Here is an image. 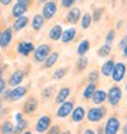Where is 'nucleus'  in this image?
Segmentation results:
<instances>
[{
    "instance_id": "nucleus-28",
    "label": "nucleus",
    "mask_w": 127,
    "mask_h": 134,
    "mask_svg": "<svg viewBox=\"0 0 127 134\" xmlns=\"http://www.w3.org/2000/svg\"><path fill=\"white\" fill-rule=\"evenodd\" d=\"M27 120L25 119V118H22V119H18L16 120V123H15V126H14V134H21V133H23L26 129H27Z\"/></svg>"
},
{
    "instance_id": "nucleus-2",
    "label": "nucleus",
    "mask_w": 127,
    "mask_h": 134,
    "mask_svg": "<svg viewBox=\"0 0 127 134\" xmlns=\"http://www.w3.org/2000/svg\"><path fill=\"white\" fill-rule=\"evenodd\" d=\"M107 115V108L102 105H96L92 107L86 111V119L90 122V123H99L102 119L105 118Z\"/></svg>"
},
{
    "instance_id": "nucleus-29",
    "label": "nucleus",
    "mask_w": 127,
    "mask_h": 134,
    "mask_svg": "<svg viewBox=\"0 0 127 134\" xmlns=\"http://www.w3.org/2000/svg\"><path fill=\"white\" fill-rule=\"evenodd\" d=\"M89 64V59L86 56H79L75 62V69H77V72H82L83 70H86V67Z\"/></svg>"
},
{
    "instance_id": "nucleus-42",
    "label": "nucleus",
    "mask_w": 127,
    "mask_h": 134,
    "mask_svg": "<svg viewBox=\"0 0 127 134\" xmlns=\"http://www.w3.org/2000/svg\"><path fill=\"white\" fill-rule=\"evenodd\" d=\"M11 3H13V0H0V5H4V7H8Z\"/></svg>"
},
{
    "instance_id": "nucleus-6",
    "label": "nucleus",
    "mask_w": 127,
    "mask_h": 134,
    "mask_svg": "<svg viewBox=\"0 0 127 134\" xmlns=\"http://www.w3.org/2000/svg\"><path fill=\"white\" fill-rule=\"evenodd\" d=\"M126 72H127V66L123 63V62H116L113 66V70H112V81L113 82H122L124 80V77H126Z\"/></svg>"
},
{
    "instance_id": "nucleus-51",
    "label": "nucleus",
    "mask_w": 127,
    "mask_h": 134,
    "mask_svg": "<svg viewBox=\"0 0 127 134\" xmlns=\"http://www.w3.org/2000/svg\"><path fill=\"white\" fill-rule=\"evenodd\" d=\"M123 134H127V123L123 126Z\"/></svg>"
},
{
    "instance_id": "nucleus-15",
    "label": "nucleus",
    "mask_w": 127,
    "mask_h": 134,
    "mask_svg": "<svg viewBox=\"0 0 127 134\" xmlns=\"http://www.w3.org/2000/svg\"><path fill=\"white\" fill-rule=\"evenodd\" d=\"M71 122L72 123H81V122L86 118V109H85L82 105H78V107H74L71 112Z\"/></svg>"
},
{
    "instance_id": "nucleus-39",
    "label": "nucleus",
    "mask_w": 127,
    "mask_h": 134,
    "mask_svg": "<svg viewBox=\"0 0 127 134\" xmlns=\"http://www.w3.org/2000/svg\"><path fill=\"white\" fill-rule=\"evenodd\" d=\"M5 89H7V81H5L4 78H2V80H0V96H3Z\"/></svg>"
},
{
    "instance_id": "nucleus-33",
    "label": "nucleus",
    "mask_w": 127,
    "mask_h": 134,
    "mask_svg": "<svg viewBox=\"0 0 127 134\" xmlns=\"http://www.w3.org/2000/svg\"><path fill=\"white\" fill-rule=\"evenodd\" d=\"M100 80V71L99 70H92L88 74V81L92 82V83H97Z\"/></svg>"
},
{
    "instance_id": "nucleus-4",
    "label": "nucleus",
    "mask_w": 127,
    "mask_h": 134,
    "mask_svg": "<svg viewBox=\"0 0 127 134\" xmlns=\"http://www.w3.org/2000/svg\"><path fill=\"white\" fill-rule=\"evenodd\" d=\"M27 90H29L27 85H18V86H15V88H11L10 89L8 103H16V101L22 100L23 97L27 94Z\"/></svg>"
},
{
    "instance_id": "nucleus-24",
    "label": "nucleus",
    "mask_w": 127,
    "mask_h": 134,
    "mask_svg": "<svg viewBox=\"0 0 127 134\" xmlns=\"http://www.w3.org/2000/svg\"><path fill=\"white\" fill-rule=\"evenodd\" d=\"M115 63H116V62H115L113 59H108L107 62L102 63V66H101V74H102V77H105V78L111 77Z\"/></svg>"
},
{
    "instance_id": "nucleus-40",
    "label": "nucleus",
    "mask_w": 127,
    "mask_h": 134,
    "mask_svg": "<svg viewBox=\"0 0 127 134\" xmlns=\"http://www.w3.org/2000/svg\"><path fill=\"white\" fill-rule=\"evenodd\" d=\"M127 44V34L124 36V37H122V38H120V41H119V49H123V47Z\"/></svg>"
},
{
    "instance_id": "nucleus-55",
    "label": "nucleus",
    "mask_w": 127,
    "mask_h": 134,
    "mask_svg": "<svg viewBox=\"0 0 127 134\" xmlns=\"http://www.w3.org/2000/svg\"><path fill=\"white\" fill-rule=\"evenodd\" d=\"M0 16H2V7H0Z\"/></svg>"
},
{
    "instance_id": "nucleus-19",
    "label": "nucleus",
    "mask_w": 127,
    "mask_h": 134,
    "mask_svg": "<svg viewBox=\"0 0 127 134\" xmlns=\"http://www.w3.org/2000/svg\"><path fill=\"white\" fill-rule=\"evenodd\" d=\"M27 10H29V7H26L25 4H22V3H15L14 5H13V8H11V16L14 18H19V16H22V15H25L26 13H27Z\"/></svg>"
},
{
    "instance_id": "nucleus-35",
    "label": "nucleus",
    "mask_w": 127,
    "mask_h": 134,
    "mask_svg": "<svg viewBox=\"0 0 127 134\" xmlns=\"http://www.w3.org/2000/svg\"><path fill=\"white\" fill-rule=\"evenodd\" d=\"M115 37H116V32H115V30H108V33L105 36V44L111 45L115 40Z\"/></svg>"
},
{
    "instance_id": "nucleus-18",
    "label": "nucleus",
    "mask_w": 127,
    "mask_h": 134,
    "mask_svg": "<svg viewBox=\"0 0 127 134\" xmlns=\"http://www.w3.org/2000/svg\"><path fill=\"white\" fill-rule=\"evenodd\" d=\"M92 103L94 105H101L102 103L107 101V92L104 89H96V92L92 96Z\"/></svg>"
},
{
    "instance_id": "nucleus-38",
    "label": "nucleus",
    "mask_w": 127,
    "mask_h": 134,
    "mask_svg": "<svg viewBox=\"0 0 127 134\" xmlns=\"http://www.w3.org/2000/svg\"><path fill=\"white\" fill-rule=\"evenodd\" d=\"M60 126L59 125H53V126H51L49 129H48V131L45 133V134H60Z\"/></svg>"
},
{
    "instance_id": "nucleus-27",
    "label": "nucleus",
    "mask_w": 127,
    "mask_h": 134,
    "mask_svg": "<svg viewBox=\"0 0 127 134\" xmlns=\"http://www.w3.org/2000/svg\"><path fill=\"white\" fill-rule=\"evenodd\" d=\"M67 72H68V67H57L56 70H53L52 72V78L55 81H62L63 78L67 75Z\"/></svg>"
},
{
    "instance_id": "nucleus-44",
    "label": "nucleus",
    "mask_w": 127,
    "mask_h": 134,
    "mask_svg": "<svg viewBox=\"0 0 127 134\" xmlns=\"http://www.w3.org/2000/svg\"><path fill=\"white\" fill-rule=\"evenodd\" d=\"M4 67L5 66H0V80L4 78Z\"/></svg>"
},
{
    "instance_id": "nucleus-43",
    "label": "nucleus",
    "mask_w": 127,
    "mask_h": 134,
    "mask_svg": "<svg viewBox=\"0 0 127 134\" xmlns=\"http://www.w3.org/2000/svg\"><path fill=\"white\" fill-rule=\"evenodd\" d=\"M83 134H96V131H94L93 129H85Z\"/></svg>"
},
{
    "instance_id": "nucleus-20",
    "label": "nucleus",
    "mask_w": 127,
    "mask_h": 134,
    "mask_svg": "<svg viewBox=\"0 0 127 134\" xmlns=\"http://www.w3.org/2000/svg\"><path fill=\"white\" fill-rule=\"evenodd\" d=\"M71 94V89L68 86H63L59 89V92L55 97V103L56 104H62V103H64L66 100H68V97Z\"/></svg>"
},
{
    "instance_id": "nucleus-23",
    "label": "nucleus",
    "mask_w": 127,
    "mask_h": 134,
    "mask_svg": "<svg viewBox=\"0 0 127 134\" xmlns=\"http://www.w3.org/2000/svg\"><path fill=\"white\" fill-rule=\"evenodd\" d=\"M62 34H63V27L60 25H53L48 32V38L51 41H59L62 38Z\"/></svg>"
},
{
    "instance_id": "nucleus-10",
    "label": "nucleus",
    "mask_w": 127,
    "mask_h": 134,
    "mask_svg": "<svg viewBox=\"0 0 127 134\" xmlns=\"http://www.w3.org/2000/svg\"><path fill=\"white\" fill-rule=\"evenodd\" d=\"M14 40V30L13 27H4L2 36H0V49H7L13 44Z\"/></svg>"
},
{
    "instance_id": "nucleus-5",
    "label": "nucleus",
    "mask_w": 127,
    "mask_h": 134,
    "mask_svg": "<svg viewBox=\"0 0 127 134\" xmlns=\"http://www.w3.org/2000/svg\"><path fill=\"white\" fill-rule=\"evenodd\" d=\"M25 78H26V71L23 69H16L10 74L8 80H7V85L10 88H15L18 85H22Z\"/></svg>"
},
{
    "instance_id": "nucleus-16",
    "label": "nucleus",
    "mask_w": 127,
    "mask_h": 134,
    "mask_svg": "<svg viewBox=\"0 0 127 134\" xmlns=\"http://www.w3.org/2000/svg\"><path fill=\"white\" fill-rule=\"evenodd\" d=\"M29 25V18L26 15H22L19 18H15L14 22H13V30H14V33H19L22 32L23 29H25L26 26Z\"/></svg>"
},
{
    "instance_id": "nucleus-8",
    "label": "nucleus",
    "mask_w": 127,
    "mask_h": 134,
    "mask_svg": "<svg viewBox=\"0 0 127 134\" xmlns=\"http://www.w3.org/2000/svg\"><path fill=\"white\" fill-rule=\"evenodd\" d=\"M51 126H52V118L49 116V115H41V116L37 119V122H36L34 129H36V133L45 134Z\"/></svg>"
},
{
    "instance_id": "nucleus-34",
    "label": "nucleus",
    "mask_w": 127,
    "mask_h": 134,
    "mask_svg": "<svg viewBox=\"0 0 127 134\" xmlns=\"http://www.w3.org/2000/svg\"><path fill=\"white\" fill-rule=\"evenodd\" d=\"M53 90H55V88L53 86H47L42 89V92H41V96H42V99H51V97L53 96Z\"/></svg>"
},
{
    "instance_id": "nucleus-37",
    "label": "nucleus",
    "mask_w": 127,
    "mask_h": 134,
    "mask_svg": "<svg viewBox=\"0 0 127 134\" xmlns=\"http://www.w3.org/2000/svg\"><path fill=\"white\" fill-rule=\"evenodd\" d=\"M102 8H96L94 11H93V14H92V19H93V22H99L100 19H101V16H102Z\"/></svg>"
},
{
    "instance_id": "nucleus-26",
    "label": "nucleus",
    "mask_w": 127,
    "mask_h": 134,
    "mask_svg": "<svg viewBox=\"0 0 127 134\" xmlns=\"http://www.w3.org/2000/svg\"><path fill=\"white\" fill-rule=\"evenodd\" d=\"M90 49V41L89 40H82L77 47V53L78 56H85Z\"/></svg>"
},
{
    "instance_id": "nucleus-50",
    "label": "nucleus",
    "mask_w": 127,
    "mask_h": 134,
    "mask_svg": "<svg viewBox=\"0 0 127 134\" xmlns=\"http://www.w3.org/2000/svg\"><path fill=\"white\" fill-rule=\"evenodd\" d=\"M47 2H48V0H37V4H44Z\"/></svg>"
},
{
    "instance_id": "nucleus-46",
    "label": "nucleus",
    "mask_w": 127,
    "mask_h": 134,
    "mask_svg": "<svg viewBox=\"0 0 127 134\" xmlns=\"http://www.w3.org/2000/svg\"><path fill=\"white\" fill-rule=\"evenodd\" d=\"M97 134H104V127H100L97 130Z\"/></svg>"
},
{
    "instance_id": "nucleus-32",
    "label": "nucleus",
    "mask_w": 127,
    "mask_h": 134,
    "mask_svg": "<svg viewBox=\"0 0 127 134\" xmlns=\"http://www.w3.org/2000/svg\"><path fill=\"white\" fill-rule=\"evenodd\" d=\"M111 51H112V47L109 44H104V45H101L99 48L97 55H99L100 58H108L111 55Z\"/></svg>"
},
{
    "instance_id": "nucleus-54",
    "label": "nucleus",
    "mask_w": 127,
    "mask_h": 134,
    "mask_svg": "<svg viewBox=\"0 0 127 134\" xmlns=\"http://www.w3.org/2000/svg\"><path fill=\"white\" fill-rule=\"evenodd\" d=\"M2 32H3V29H2V27H0V36H2Z\"/></svg>"
},
{
    "instance_id": "nucleus-17",
    "label": "nucleus",
    "mask_w": 127,
    "mask_h": 134,
    "mask_svg": "<svg viewBox=\"0 0 127 134\" xmlns=\"http://www.w3.org/2000/svg\"><path fill=\"white\" fill-rule=\"evenodd\" d=\"M59 56H60V53H59L57 51H52L49 55H48V58L45 59V62L42 63V69H44V70L52 69V67H53V66H55V64L57 63Z\"/></svg>"
},
{
    "instance_id": "nucleus-3",
    "label": "nucleus",
    "mask_w": 127,
    "mask_h": 134,
    "mask_svg": "<svg viewBox=\"0 0 127 134\" xmlns=\"http://www.w3.org/2000/svg\"><path fill=\"white\" fill-rule=\"evenodd\" d=\"M122 97H123V90L119 85H112L109 90L107 92V101L111 107L119 105V103L122 101Z\"/></svg>"
},
{
    "instance_id": "nucleus-57",
    "label": "nucleus",
    "mask_w": 127,
    "mask_h": 134,
    "mask_svg": "<svg viewBox=\"0 0 127 134\" xmlns=\"http://www.w3.org/2000/svg\"><path fill=\"white\" fill-rule=\"evenodd\" d=\"M126 29H127V25H126Z\"/></svg>"
},
{
    "instance_id": "nucleus-58",
    "label": "nucleus",
    "mask_w": 127,
    "mask_h": 134,
    "mask_svg": "<svg viewBox=\"0 0 127 134\" xmlns=\"http://www.w3.org/2000/svg\"><path fill=\"white\" fill-rule=\"evenodd\" d=\"M126 66H127V64H126Z\"/></svg>"
},
{
    "instance_id": "nucleus-30",
    "label": "nucleus",
    "mask_w": 127,
    "mask_h": 134,
    "mask_svg": "<svg viewBox=\"0 0 127 134\" xmlns=\"http://www.w3.org/2000/svg\"><path fill=\"white\" fill-rule=\"evenodd\" d=\"M0 134H14V125L11 120H4L0 125Z\"/></svg>"
},
{
    "instance_id": "nucleus-22",
    "label": "nucleus",
    "mask_w": 127,
    "mask_h": 134,
    "mask_svg": "<svg viewBox=\"0 0 127 134\" xmlns=\"http://www.w3.org/2000/svg\"><path fill=\"white\" fill-rule=\"evenodd\" d=\"M30 25H32V30L40 32V30H42V27H44V25H45V18L42 16V14H36L33 16Z\"/></svg>"
},
{
    "instance_id": "nucleus-7",
    "label": "nucleus",
    "mask_w": 127,
    "mask_h": 134,
    "mask_svg": "<svg viewBox=\"0 0 127 134\" xmlns=\"http://www.w3.org/2000/svg\"><path fill=\"white\" fill-rule=\"evenodd\" d=\"M72 109H74V101L72 100H66L64 103H62V104H59L57 109H56V118L59 119H66L68 118Z\"/></svg>"
},
{
    "instance_id": "nucleus-47",
    "label": "nucleus",
    "mask_w": 127,
    "mask_h": 134,
    "mask_svg": "<svg viewBox=\"0 0 127 134\" xmlns=\"http://www.w3.org/2000/svg\"><path fill=\"white\" fill-rule=\"evenodd\" d=\"M22 134H34V133H33L32 130H27V129H26V130H25V131H23Z\"/></svg>"
},
{
    "instance_id": "nucleus-25",
    "label": "nucleus",
    "mask_w": 127,
    "mask_h": 134,
    "mask_svg": "<svg viewBox=\"0 0 127 134\" xmlns=\"http://www.w3.org/2000/svg\"><path fill=\"white\" fill-rule=\"evenodd\" d=\"M96 89H97V85H96V83H92V82H89L86 86L83 88L82 97H83L85 100H90V99H92V96H93V93L96 92Z\"/></svg>"
},
{
    "instance_id": "nucleus-21",
    "label": "nucleus",
    "mask_w": 127,
    "mask_h": 134,
    "mask_svg": "<svg viewBox=\"0 0 127 134\" xmlns=\"http://www.w3.org/2000/svg\"><path fill=\"white\" fill-rule=\"evenodd\" d=\"M77 37V29L75 27H68L63 30V34H62V38H60V41L63 42V44H68V42L74 41Z\"/></svg>"
},
{
    "instance_id": "nucleus-9",
    "label": "nucleus",
    "mask_w": 127,
    "mask_h": 134,
    "mask_svg": "<svg viewBox=\"0 0 127 134\" xmlns=\"http://www.w3.org/2000/svg\"><path fill=\"white\" fill-rule=\"evenodd\" d=\"M41 14L45 18V21L52 19V18L57 14V3L55 0H48V2L44 3V5H42Z\"/></svg>"
},
{
    "instance_id": "nucleus-41",
    "label": "nucleus",
    "mask_w": 127,
    "mask_h": 134,
    "mask_svg": "<svg viewBox=\"0 0 127 134\" xmlns=\"http://www.w3.org/2000/svg\"><path fill=\"white\" fill-rule=\"evenodd\" d=\"M16 2H18V3H22V4H25L26 7H29V8L33 5V0H16Z\"/></svg>"
},
{
    "instance_id": "nucleus-31",
    "label": "nucleus",
    "mask_w": 127,
    "mask_h": 134,
    "mask_svg": "<svg viewBox=\"0 0 127 134\" xmlns=\"http://www.w3.org/2000/svg\"><path fill=\"white\" fill-rule=\"evenodd\" d=\"M92 22H93V19H92V14L90 13H85L81 16V27L82 29H89Z\"/></svg>"
},
{
    "instance_id": "nucleus-13",
    "label": "nucleus",
    "mask_w": 127,
    "mask_h": 134,
    "mask_svg": "<svg viewBox=\"0 0 127 134\" xmlns=\"http://www.w3.org/2000/svg\"><path fill=\"white\" fill-rule=\"evenodd\" d=\"M38 108V100L36 96H32L23 103V107H22V114L25 115H33Z\"/></svg>"
},
{
    "instance_id": "nucleus-45",
    "label": "nucleus",
    "mask_w": 127,
    "mask_h": 134,
    "mask_svg": "<svg viewBox=\"0 0 127 134\" xmlns=\"http://www.w3.org/2000/svg\"><path fill=\"white\" fill-rule=\"evenodd\" d=\"M122 52H123V58H127V44L123 47V49H122Z\"/></svg>"
},
{
    "instance_id": "nucleus-48",
    "label": "nucleus",
    "mask_w": 127,
    "mask_h": 134,
    "mask_svg": "<svg viewBox=\"0 0 127 134\" xmlns=\"http://www.w3.org/2000/svg\"><path fill=\"white\" fill-rule=\"evenodd\" d=\"M122 27V21H118V23H116V29H120Z\"/></svg>"
},
{
    "instance_id": "nucleus-12",
    "label": "nucleus",
    "mask_w": 127,
    "mask_h": 134,
    "mask_svg": "<svg viewBox=\"0 0 127 134\" xmlns=\"http://www.w3.org/2000/svg\"><path fill=\"white\" fill-rule=\"evenodd\" d=\"M34 48L36 47L33 44V41H19L16 45V52L18 55H21L23 58H29L33 53Z\"/></svg>"
},
{
    "instance_id": "nucleus-52",
    "label": "nucleus",
    "mask_w": 127,
    "mask_h": 134,
    "mask_svg": "<svg viewBox=\"0 0 127 134\" xmlns=\"http://www.w3.org/2000/svg\"><path fill=\"white\" fill-rule=\"evenodd\" d=\"M60 134H71L70 131H60Z\"/></svg>"
},
{
    "instance_id": "nucleus-11",
    "label": "nucleus",
    "mask_w": 127,
    "mask_h": 134,
    "mask_svg": "<svg viewBox=\"0 0 127 134\" xmlns=\"http://www.w3.org/2000/svg\"><path fill=\"white\" fill-rule=\"evenodd\" d=\"M120 130V120L118 116H109L104 125V134H118Z\"/></svg>"
},
{
    "instance_id": "nucleus-1",
    "label": "nucleus",
    "mask_w": 127,
    "mask_h": 134,
    "mask_svg": "<svg viewBox=\"0 0 127 134\" xmlns=\"http://www.w3.org/2000/svg\"><path fill=\"white\" fill-rule=\"evenodd\" d=\"M52 52V47L49 44H45V42H42V44L37 45L34 48L33 51V62L34 63H38V64H42L45 62V59L48 58V55Z\"/></svg>"
},
{
    "instance_id": "nucleus-14",
    "label": "nucleus",
    "mask_w": 127,
    "mask_h": 134,
    "mask_svg": "<svg viewBox=\"0 0 127 134\" xmlns=\"http://www.w3.org/2000/svg\"><path fill=\"white\" fill-rule=\"evenodd\" d=\"M81 16H82V11L79 7H72L68 10L67 15H66L64 21L70 23V25H75V23H78L81 21Z\"/></svg>"
},
{
    "instance_id": "nucleus-36",
    "label": "nucleus",
    "mask_w": 127,
    "mask_h": 134,
    "mask_svg": "<svg viewBox=\"0 0 127 134\" xmlns=\"http://www.w3.org/2000/svg\"><path fill=\"white\" fill-rule=\"evenodd\" d=\"M78 0H60V5L63 8H72Z\"/></svg>"
},
{
    "instance_id": "nucleus-53",
    "label": "nucleus",
    "mask_w": 127,
    "mask_h": 134,
    "mask_svg": "<svg viewBox=\"0 0 127 134\" xmlns=\"http://www.w3.org/2000/svg\"><path fill=\"white\" fill-rule=\"evenodd\" d=\"M0 62H2V51H0Z\"/></svg>"
},
{
    "instance_id": "nucleus-49",
    "label": "nucleus",
    "mask_w": 127,
    "mask_h": 134,
    "mask_svg": "<svg viewBox=\"0 0 127 134\" xmlns=\"http://www.w3.org/2000/svg\"><path fill=\"white\" fill-rule=\"evenodd\" d=\"M3 105H4V101H3V99H0V111L3 109Z\"/></svg>"
},
{
    "instance_id": "nucleus-56",
    "label": "nucleus",
    "mask_w": 127,
    "mask_h": 134,
    "mask_svg": "<svg viewBox=\"0 0 127 134\" xmlns=\"http://www.w3.org/2000/svg\"><path fill=\"white\" fill-rule=\"evenodd\" d=\"M126 92H127V82H126Z\"/></svg>"
}]
</instances>
